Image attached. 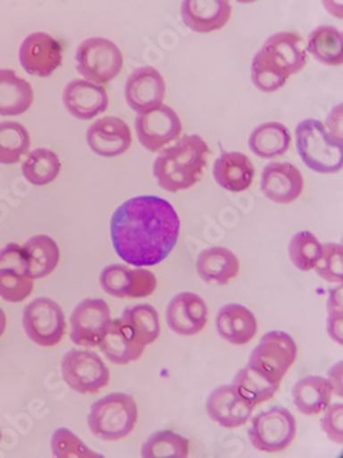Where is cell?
Instances as JSON below:
<instances>
[{
  "mask_svg": "<svg viewBox=\"0 0 343 458\" xmlns=\"http://www.w3.org/2000/svg\"><path fill=\"white\" fill-rule=\"evenodd\" d=\"M306 51L324 65L343 64V35L334 27H319L311 33Z\"/></svg>",
  "mask_w": 343,
  "mask_h": 458,
  "instance_id": "obj_32",
  "label": "cell"
},
{
  "mask_svg": "<svg viewBox=\"0 0 343 458\" xmlns=\"http://www.w3.org/2000/svg\"><path fill=\"white\" fill-rule=\"evenodd\" d=\"M253 406L246 401L239 391L232 386H222L209 395L206 402V411L222 428L234 429L245 426L252 417Z\"/></svg>",
  "mask_w": 343,
  "mask_h": 458,
  "instance_id": "obj_15",
  "label": "cell"
},
{
  "mask_svg": "<svg viewBox=\"0 0 343 458\" xmlns=\"http://www.w3.org/2000/svg\"><path fill=\"white\" fill-rule=\"evenodd\" d=\"M290 76L279 68L265 51L255 54L252 63V81L263 93H275L286 86Z\"/></svg>",
  "mask_w": 343,
  "mask_h": 458,
  "instance_id": "obj_37",
  "label": "cell"
},
{
  "mask_svg": "<svg viewBox=\"0 0 343 458\" xmlns=\"http://www.w3.org/2000/svg\"><path fill=\"white\" fill-rule=\"evenodd\" d=\"M135 128L139 142L150 152H158L169 143L175 142L183 131L180 117L166 105L138 114Z\"/></svg>",
  "mask_w": 343,
  "mask_h": 458,
  "instance_id": "obj_10",
  "label": "cell"
},
{
  "mask_svg": "<svg viewBox=\"0 0 343 458\" xmlns=\"http://www.w3.org/2000/svg\"><path fill=\"white\" fill-rule=\"evenodd\" d=\"M33 280L48 277L58 267L61 259L60 247L48 235H35L24 245Z\"/></svg>",
  "mask_w": 343,
  "mask_h": 458,
  "instance_id": "obj_31",
  "label": "cell"
},
{
  "mask_svg": "<svg viewBox=\"0 0 343 458\" xmlns=\"http://www.w3.org/2000/svg\"><path fill=\"white\" fill-rule=\"evenodd\" d=\"M61 369L69 387L83 395L101 393L110 383L109 368L92 352L71 350L63 355Z\"/></svg>",
  "mask_w": 343,
  "mask_h": 458,
  "instance_id": "obj_7",
  "label": "cell"
},
{
  "mask_svg": "<svg viewBox=\"0 0 343 458\" xmlns=\"http://www.w3.org/2000/svg\"><path fill=\"white\" fill-rule=\"evenodd\" d=\"M332 388L320 376L301 378L293 388L294 405L305 416H319L331 405Z\"/></svg>",
  "mask_w": 343,
  "mask_h": 458,
  "instance_id": "obj_29",
  "label": "cell"
},
{
  "mask_svg": "<svg viewBox=\"0 0 343 458\" xmlns=\"http://www.w3.org/2000/svg\"><path fill=\"white\" fill-rule=\"evenodd\" d=\"M7 318L4 310L0 309V337L4 336L6 332Z\"/></svg>",
  "mask_w": 343,
  "mask_h": 458,
  "instance_id": "obj_44",
  "label": "cell"
},
{
  "mask_svg": "<svg viewBox=\"0 0 343 458\" xmlns=\"http://www.w3.org/2000/svg\"><path fill=\"white\" fill-rule=\"evenodd\" d=\"M63 101L69 114L79 120L95 119L109 106L106 89L88 81H71L63 89Z\"/></svg>",
  "mask_w": 343,
  "mask_h": 458,
  "instance_id": "obj_20",
  "label": "cell"
},
{
  "mask_svg": "<svg viewBox=\"0 0 343 458\" xmlns=\"http://www.w3.org/2000/svg\"><path fill=\"white\" fill-rule=\"evenodd\" d=\"M51 450L56 458H98L104 457L98 453L92 452L78 435L71 429L60 428L54 432L51 437Z\"/></svg>",
  "mask_w": 343,
  "mask_h": 458,
  "instance_id": "obj_39",
  "label": "cell"
},
{
  "mask_svg": "<svg viewBox=\"0 0 343 458\" xmlns=\"http://www.w3.org/2000/svg\"><path fill=\"white\" fill-rule=\"evenodd\" d=\"M322 244L311 232H298L291 238L289 255L298 270L311 271L322 256Z\"/></svg>",
  "mask_w": 343,
  "mask_h": 458,
  "instance_id": "obj_38",
  "label": "cell"
},
{
  "mask_svg": "<svg viewBox=\"0 0 343 458\" xmlns=\"http://www.w3.org/2000/svg\"><path fill=\"white\" fill-rule=\"evenodd\" d=\"M29 148V132L21 123H0V164H17Z\"/></svg>",
  "mask_w": 343,
  "mask_h": 458,
  "instance_id": "obj_34",
  "label": "cell"
},
{
  "mask_svg": "<svg viewBox=\"0 0 343 458\" xmlns=\"http://www.w3.org/2000/svg\"><path fill=\"white\" fill-rule=\"evenodd\" d=\"M87 142L95 155L107 158L119 157L132 145V131L120 117H104L88 128Z\"/></svg>",
  "mask_w": 343,
  "mask_h": 458,
  "instance_id": "obj_17",
  "label": "cell"
},
{
  "mask_svg": "<svg viewBox=\"0 0 343 458\" xmlns=\"http://www.w3.org/2000/svg\"><path fill=\"white\" fill-rule=\"evenodd\" d=\"M211 153L204 138L188 135L163 150L153 165L158 185L169 193L196 186L204 175L207 156Z\"/></svg>",
  "mask_w": 343,
  "mask_h": 458,
  "instance_id": "obj_2",
  "label": "cell"
},
{
  "mask_svg": "<svg viewBox=\"0 0 343 458\" xmlns=\"http://www.w3.org/2000/svg\"><path fill=\"white\" fill-rule=\"evenodd\" d=\"M327 319V332L338 344H343V313L342 309H330Z\"/></svg>",
  "mask_w": 343,
  "mask_h": 458,
  "instance_id": "obj_42",
  "label": "cell"
},
{
  "mask_svg": "<svg viewBox=\"0 0 343 458\" xmlns=\"http://www.w3.org/2000/svg\"><path fill=\"white\" fill-rule=\"evenodd\" d=\"M232 7L227 0H186L181 4L184 24L198 33L222 30L231 18Z\"/></svg>",
  "mask_w": 343,
  "mask_h": 458,
  "instance_id": "obj_22",
  "label": "cell"
},
{
  "mask_svg": "<svg viewBox=\"0 0 343 458\" xmlns=\"http://www.w3.org/2000/svg\"><path fill=\"white\" fill-rule=\"evenodd\" d=\"M281 381L273 377L261 366L249 362L238 372L234 378V386L240 395L249 401L253 406L261 405L275 396L280 387Z\"/></svg>",
  "mask_w": 343,
  "mask_h": 458,
  "instance_id": "obj_27",
  "label": "cell"
},
{
  "mask_svg": "<svg viewBox=\"0 0 343 458\" xmlns=\"http://www.w3.org/2000/svg\"><path fill=\"white\" fill-rule=\"evenodd\" d=\"M297 437V420L289 409L275 406L261 411L253 419L250 442L263 453H280L288 449Z\"/></svg>",
  "mask_w": 343,
  "mask_h": 458,
  "instance_id": "obj_6",
  "label": "cell"
},
{
  "mask_svg": "<svg viewBox=\"0 0 343 458\" xmlns=\"http://www.w3.org/2000/svg\"><path fill=\"white\" fill-rule=\"evenodd\" d=\"M342 369L343 363L342 360L340 362L335 363L332 366L331 369L329 370V383L332 388V394H335L337 396H343L342 390Z\"/></svg>",
  "mask_w": 343,
  "mask_h": 458,
  "instance_id": "obj_43",
  "label": "cell"
},
{
  "mask_svg": "<svg viewBox=\"0 0 343 458\" xmlns=\"http://www.w3.org/2000/svg\"><path fill=\"white\" fill-rule=\"evenodd\" d=\"M197 271L205 283L227 285L238 277L240 262L238 256L228 248H207L199 253Z\"/></svg>",
  "mask_w": 343,
  "mask_h": 458,
  "instance_id": "obj_26",
  "label": "cell"
},
{
  "mask_svg": "<svg viewBox=\"0 0 343 458\" xmlns=\"http://www.w3.org/2000/svg\"><path fill=\"white\" fill-rule=\"evenodd\" d=\"M291 146L290 130L280 123L270 122L258 125L250 135L249 148L257 157H281Z\"/></svg>",
  "mask_w": 343,
  "mask_h": 458,
  "instance_id": "obj_30",
  "label": "cell"
},
{
  "mask_svg": "<svg viewBox=\"0 0 343 458\" xmlns=\"http://www.w3.org/2000/svg\"><path fill=\"white\" fill-rule=\"evenodd\" d=\"M0 442H2V431H0Z\"/></svg>",
  "mask_w": 343,
  "mask_h": 458,
  "instance_id": "obj_45",
  "label": "cell"
},
{
  "mask_svg": "<svg viewBox=\"0 0 343 458\" xmlns=\"http://www.w3.org/2000/svg\"><path fill=\"white\" fill-rule=\"evenodd\" d=\"M35 94L32 86L12 69H0V116H20L29 111Z\"/></svg>",
  "mask_w": 343,
  "mask_h": 458,
  "instance_id": "obj_28",
  "label": "cell"
},
{
  "mask_svg": "<svg viewBox=\"0 0 343 458\" xmlns=\"http://www.w3.org/2000/svg\"><path fill=\"white\" fill-rule=\"evenodd\" d=\"M110 322L112 313L104 299H86L71 314V342L81 347H98Z\"/></svg>",
  "mask_w": 343,
  "mask_h": 458,
  "instance_id": "obj_11",
  "label": "cell"
},
{
  "mask_svg": "<svg viewBox=\"0 0 343 458\" xmlns=\"http://www.w3.org/2000/svg\"><path fill=\"white\" fill-rule=\"evenodd\" d=\"M28 337L40 347H55L65 336L66 318L63 307L48 298L35 299L22 316Z\"/></svg>",
  "mask_w": 343,
  "mask_h": 458,
  "instance_id": "obj_8",
  "label": "cell"
},
{
  "mask_svg": "<svg viewBox=\"0 0 343 458\" xmlns=\"http://www.w3.org/2000/svg\"><path fill=\"white\" fill-rule=\"evenodd\" d=\"M145 458H184L189 454V442L171 429L155 432L143 445Z\"/></svg>",
  "mask_w": 343,
  "mask_h": 458,
  "instance_id": "obj_36",
  "label": "cell"
},
{
  "mask_svg": "<svg viewBox=\"0 0 343 458\" xmlns=\"http://www.w3.org/2000/svg\"><path fill=\"white\" fill-rule=\"evenodd\" d=\"M110 233L121 260L150 267L163 262L178 244L180 219L173 206L161 197H133L113 214Z\"/></svg>",
  "mask_w": 343,
  "mask_h": 458,
  "instance_id": "obj_1",
  "label": "cell"
},
{
  "mask_svg": "<svg viewBox=\"0 0 343 458\" xmlns=\"http://www.w3.org/2000/svg\"><path fill=\"white\" fill-rule=\"evenodd\" d=\"M60 157L50 149H35L22 163V175L33 186H47L60 176Z\"/></svg>",
  "mask_w": 343,
  "mask_h": 458,
  "instance_id": "obj_33",
  "label": "cell"
},
{
  "mask_svg": "<svg viewBox=\"0 0 343 458\" xmlns=\"http://www.w3.org/2000/svg\"><path fill=\"white\" fill-rule=\"evenodd\" d=\"M166 84L157 69L151 66L137 69L125 84V99L138 114L163 105Z\"/></svg>",
  "mask_w": 343,
  "mask_h": 458,
  "instance_id": "obj_18",
  "label": "cell"
},
{
  "mask_svg": "<svg viewBox=\"0 0 343 458\" xmlns=\"http://www.w3.org/2000/svg\"><path fill=\"white\" fill-rule=\"evenodd\" d=\"M99 347L110 362L128 365L142 357L146 345L140 342L132 327L120 318L112 319Z\"/></svg>",
  "mask_w": 343,
  "mask_h": 458,
  "instance_id": "obj_21",
  "label": "cell"
},
{
  "mask_svg": "<svg viewBox=\"0 0 343 458\" xmlns=\"http://www.w3.org/2000/svg\"><path fill=\"white\" fill-rule=\"evenodd\" d=\"M261 50L265 51L289 76L296 75L308 64V51L304 47L301 35L297 32L276 33L264 43Z\"/></svg>",
  "mask_w": 343,
  "mask_h": 458,
  "instance_id": "obj_24",
  "label": "cell"
},
{
  "mask_svg": "<svg viewBox=\"0 0 343 458\" xmlns=\"http://www.w3.org/2000/svg\"><path fill=\"white\" fill-rule=\"evenodd\" d=\"M213 175L217 185L232 193H242L252 186L255 170L252 160L239 152L222 153L214 161Z\"/></svg>",
  "mask_w": 343,
  "mask_h": 458,
  "instance_id": "obj_25",
  "label": "cell"
},
{
  "mask_svg": "<svg viewBox=\"0 0 343 458\" xmlns=\"http://www.w3.org/2000/svg\"><path fill=\"white\" fill-rule=\"evenodd\" d=\"M296 140L297 150L311 170L319 174H335L342 170V140L327 131L319 120L306 119L299 123Z\"/></svg>",
  "mask_w": 343,
  "mask_h": 458,
  "instance_id": "obj_3",
  "label": "cell"
},
{
  "mask_svg": "<svg viewBox=\"0 0 343 458\" xmlns=\"http://www.w3.org/2000/svg\"><path fill=\"white\" fill-rule=\"evenodd\" d=\"M304 191V176L291 163L268 164L261 175V191L276 204H291Z\"/></svg>",
  "mask_w": 343,
  "mask_h": 458,
  "instance_id": "obj_19",
  "label": "cell"
},
{
  "mask_svg": "<svg viewBox=\"0 0 343 458\" xmlns=\"http://www.w3.org/2000/svg\"><path fill=\"white\" fill-rule=\"evenodd\" d=\"M322 427L327 437L337 444H343V405L335 403L322 411Z\"/></svg>",
  "mask_w": 343,
  "mask_h": 458,
  "instance_id": "obj_41",
  "label": "cell"
},
{
  "mask_svg": "<svg viewBox=\"0 0 343 458\" xmlns=\"http://www.w3.org/2000/svg\"><path fill=\"white\" fill-rule=\"evenodd\" d=\"M343 247L340 244H322V256L314 270L329 283H343Z\"/></svg>",
  "mask_w": 343,
  "mask_h": 458,
  "instance_id": "obj_40",
  "label": "cell"
},
{
  "mask_svg": "<svg viewBox=\"0 0 343 458\" xmlns=\"http://www.w3.org/2000/svg\"><path fill=\"white\" fill-rule=\"evenodd\" d=\"M18 57L29 75L50 78L63 65V46L48 33L35 32L24 40Z\"/></svg>",
  "mask_w": 343,
  "mask_h": 458,
  "instance_id": "obj_14",
  "label": "cell"
},
{
  "mask_svg": "<svg viewBox=\"0 0 343 458\" xmlns=\"http://www.w3.org/2000/svg\"><path fill=\"white\" fill-rule=\"evenodd\" d=\"M298 355L296 340L281 331L268 332L264 335L252 355L249 362L261 366L279 381L283 380L286 373L290 370Z\"/></svg>",
  "mask_w": 343,
  "mask_h": 458,
  "instance_id": "obj_12",
  "label": "cell"
},
{
  "mask_svg": "<svg viewBox=\"0 0 343 458\" xmlns=\"http://www.w3.org/2000/svg\"><path fill=\"white\" fill-rule=\"evenodd\" d=\"M209 310L201 296L193 292H181L166 309V322L175 334L194 336L201 334L207 324Z\"/></svg>",
  "mask_w": 343,
  "mask_h": 458,
  "instance_id": "obj_16",
  "label": "cell"
},
{
  "mask_svg": "<svg viewBox=\"0 0 343 458\" xmlns=\"http://www.w3.org/2000/svg\"><path fill=\"white\" fill-rule=\"evenodd\" d=\"M33 292V278L24 247L9 244L0 250V298L21 303Z\"/></svg>",
  "mask_w": 343,
  "mask_h": 458,
  "instance_id": "obj_9",
  "label": "cell"
},
{
  "mask_svg": "<svg viewBox=\"0 0 343 458\" xmlns=\"http://www.w3.org/2000/svg\"><path fill=\"white\" fill-rule=\"evenodd\" d=\"M102 289L110 296L119 299L148 298L157 291L158 281L155 274L146 268H128L127 266H107L102 271Z\"/></svg>",
  "mask_w": 343,
  "mask_h": 458,
  "instance_id": "obj_13",
  "label": "cell"
},
{
  "mask_svg": "<svg viewBox=\"0 0 343 458\" xmlns=\"http://www.w3.org/2000/svg\"><path fill=\"white\" fill-rule=\"evenodd\" d=\"M217 332L222 339L235 345H245L255 339L258 322L255 314L242 304L231 303L222 307L216 318Z\"/></svg>",
  "mask_w": 343,
  "mask_h": 458,
  "instance_id": "obj_23",
  "label": "cell"
},
{
  "mask_svg": "<svg viewBox=\"0 0 343 458\" xmlns=\"http://www.w3.org/2000/svg\"><path fill=\"white\" fill-rule=\"evenodd\" d=\"M122 321L132 327L133 332L145 345L153 344L161 334L160 314L150 304L128 307L122 314Z\"/></svg>",
  "mask_w": 343,
  "mask_h": 458,
  "instance_id": "obj_35",
  "label": "cell"
},
{
  "mask_svg": "<svg viewBox=\"0 0 343 458\" xmlns=\"http://www.w3.org/2000/svg\"><path fill=\"white\" fill-rule=\"evenodd\" d=\"M139 419L137 401L128 394L113 393L92 405L88 427L102 441H121L132 434Z\"/></svg>",
  "mask_w": 343,
  "mask_h": 458,
  "instance_id": "obj_4",
  "label": "cell"
},
{
  "mask_svg": "<svg viewBox=\"0 0 343 458\" xmlns=\"http://www.w3.org/2000/svg\"><path fill=\"white\" fill-rule=\"evenodd\" d=\"M78 71L94 84L109 83L122 71L124 58L116 43L104 38H89L76 51Z\"/></svg>",
  "mask_w": 343,
  "mask_h": 458,
  "instance_id": "obj_5",
  "label": "cell"
}]
</instances>
